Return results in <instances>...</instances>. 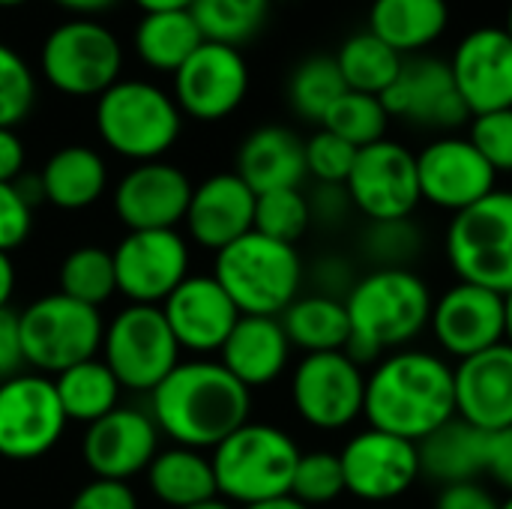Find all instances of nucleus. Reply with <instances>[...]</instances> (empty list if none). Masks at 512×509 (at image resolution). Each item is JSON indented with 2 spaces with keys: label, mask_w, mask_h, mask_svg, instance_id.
Returning <instances> with one entry per match:
<instances>
[{
  "label": "nucleus",
  "mask_w": 512,
  "mask_h": 509,
  "mask_svg": "<svg viewBox=\"0 0 512 509\" xmlns=\"http://www.w3.org/2000/svg\"><path fill=\"white\" fill-rule=\"evenodd\" d=\"M369 429L420 444L456 420V378L447 357L429 348H402L381 357L366 375Z\"/></svg>",
  "instance_id": "obj_1"
},
{
  "label": "nucleus",
  "mask_w": 512,
  "mask_h": 509,
  "mask_svg": "<svg viewBox=\"0 0 512 509\" xmlns=\"http://www.w3.org/2000/svg\"><path fill=\"white\" fill-rule=\"evenodd\" d=\"M252 390L243 387L222 363H180L153 393L150 417L177 447L216 450L228 435L249 423Z\"/></svg>",
  "instance_id": "obj_2"
},
{
  "label": "nucleus",
  "mask_w": 512,
  "mask_h": 509,
  "mask_svg": "<svg viewBox=\"0 0 512 509\" xmlns=\"http://www.w3.org/2000/svg\"><path fill=\"white\" fill-rule=\"evenodd\" d=\"M435 294L417 270H369L345 297L351 342L345 354L360 366L411 348L432 318Z\"/></svg>",
  "instance_id": "obj_3"
},
{
  "label": "nucleus",
  "mask_w": 512,
  "mask_h": 509,
  "mask_svg": "<svg viewBox=\"0 0 512 509\" xmlns=\"http://www.w3.org/2000/svg\"><path fill=\"white\" fill-rule=\"evenodd\" d=\"M303 258L297 246L270 240L258 231L216 252L213 279L234 300L240 315L279 318L303 288Z\"/></svg>",
  "instance_id": "obj_4"
},
{
  "label": "nucleus",
  "mask_w": 512,
  "mask_h": 509,
  "mask_svg": "<svg viewBox=\"0 0 512 509\" xmlns=\"http://www.w3.org/2000/svg\"><path fill=\"white\" fill-rule=\"evenodd\" d=\"M210 462L219 498L243 509L291 495L300 447L279 426L249 420L213 450Z\"/></svg>",
  "instance_id": "obj_5"
},
{
  "label": "nucleus",
  "mask_w": 512,
  "mask_h": 509,
  "mask_svg": "<svg viewBox=\"0 0 512 509\" xmlns=\"http://www.w3.org/2000/svg\"><path fill=\"white\" fill-rule=\"evenodd\" d=\"M183 114L162 87L150 81H117L96 99L99 138L123 159L156 162L180 138Z\"/></svg>",
  "instance_id": "obj_6"
},
{
  "label": "nucleus",
  "mask_w": 512,
  "mask_h": 509,
  "mask_svg": "<svg viewBox=\"0 0 512 509\" xmlns=\"http://www.w3.org/2000/svg\"><path fill=\"white\" fill-rule=\"evenodd\" d=\"M24 366L39 375H60L99 357L105 324L99 309L57 294L33 300L18 315Z\"/></svg>",
  "instance_id": "obj_7"
},
{
  "label": "nucleus",
  "mask_w": 512,
  "mask_h": 509,
  "mask_svg": "<svg viewBox=\"0 0 512 509\" xmlns=\"http://www.w3.org/2000/svg\"><path fill=\"white\" fill-rule=\"evenodd\" d=\"M444 249L459 282L498 294L512 291V189H495L474 207L456 213Z\"/></svg>",
  "instance_id": "obj_8"
},
{
  "label": "nucleus",
  "mask_w": 512,
  "mask_h": 509,
  "mask_svg": "<svg viewBox=\"0 0 512 509\" xmlns=\"http://www.w3.org/2000/svg\"><path fill=\"white\" fill-rule=\"evenodd\" d=\"M45 81L63 96H102L120 81L123 48L120 39L93 18H72L57 24L39 51Z\"/></svg>",
  "instance_id": "obj_9"
},
{
  "label": "nucleus",
  "mask_w": 512,
  "mask_h": 509,
  "mask_svg": "<svg viewBox=\"0 0 512 509\" xmlns=\"http://www.w3.org/2000/svg\"><path fill=\"white\" fill-rule=\"evenodd\" d=\"M99 354L120 387L132 393H153L180 366V345L162 306L129 303L105 324Z\"/></svg>",
  "instance_id": "obj_10"
},
{
  "label": "nucleus",
  "mask_w": 512,
  "mask_h": 509,
  "mask_svg": "<svg viewBox=\"0 0 512 509\" xmlns=\"http://www.w3.org/2000/svg\"><path fill=\"white\" fill-rule=\"evenodd\" d=\"M297 417L318 432H342L363 417L366 372L345 351L303 354L291 375Z\"/></svg>",
  "instance_id": "obj_11"
},
{
  "label": "nucleus",
  "mask_w": 512,
  "mask_h": 509,
  "mask_svg": "<svg viewBox=\"0 0 512 509\" xmlns=\"http://www.w3.org/2000/svg\"><path fill=\"white\" fill-rule=\"evenodd\" d=\"M54 378L18 372L0 381V459L33 462L57 447L66 429Z\"/></svg>",
  "instance_id": "obj_12"
},
{
  "label": "nucleus",
  "mask_w": 512,
  "mask_h": 509,
  "mask_svg": "<svg viewBox=\"0 0 512 509\" xmlns=\"http://www.w3.org/2000/svg\"><path fill=\"white\" fill-rule=\"evenodd\" d=\"M345 189L354 210L369 222L411 219L423 201L420 177H417V153L393 138L375 141L357 150Z\"/></svg>",
  "instance_id": "obj_13"
},
{
  "label": "nucleus",
  "mask_w": 512,
  "mask_h": 509,
  "mask_svg": "<svg viewBox=\"0 0 512 509\" xmlns=\"http://www.w3.org/2000/svg\"><path fill=\"white\" fill-rule=\"evenodd\" d=\"M339 459L345 474V492L366 504L399 501L423 477L417 444L378 429H363L351 435Z\"/></svg>",
  "instance_id": "obj_14"
},
{
  "label": "nucleus",
  "mask_w": 512,
  "mask_h": 509,
  "mask_svg": "<svg viewBox=\"0 0 512 509\" xmlns=\"http://www.w3.org/2000/svg\"><path fill=\"white\" fill-rule=\"evenodd\" d=\"M429 333L441 357L468 360L504 342V294L456 282L432 303Z\"/></svg>",
  "instance_id": "obj_15"
},
{
  "label": "nucleus",
  "mask_w": 512,
  "mask_h": 509,
  "mask_svg": "<svg viewBox=\"0 0 512 509\" xmlns=\"http://www.w3.org/2000/svg\"><path fill=\"white\" fill-rule=\"evenodd\" d=\"M420 198L438 210L462 213L498 189L495 168L468 135H441L417 153Z\"/></svg>",
  "instance_id": "obj_16"
},
{
  "label": "nucleus",
  "mask_w": 512,
  "mask_h": 509,
  "mask_svg": "<svg viewBox=\"0 0 512 509\" xmlns=\"http://www.w3.org/2000/svg\"><path fill=\"white\" fill-rule=\"evenodd\" d=\"M249 93V66L234 45L201 42L174 72V102L180 114L213 123L234 114Z\"/></svg>",
  "instance_id": "obj_17"
},
{
  "label": "nucleus",
  "mask_w": 512,
  "mask_h": 509,
  "mask_svg": "<svg viewBox=\"0 0 512 509\" xmlns=\"http://www.w3.org/2000/svg\"><path fill=\"white\" fill-rule=\"evenodd\" d=\"M114 255L117 291L129 303L159 306L189 276V243L174 231H129Z\"/></svg>",
  "instance_id": "obj_18"
},
{
  "label": "nucleus",
  "mask_w": 512,
  "mask_h": 509,
  "mask_svg": "<svg viewBox=\"0 0 512 509\" xmlns=\"http://www.w3.org/2000/svg\"><path fill=\"white\" fill-rule=\"evenodd\" d=\"M390 120H408L423 129L453 132L468 123V108L456 90L450 63L441 57L417 54L405 60L393 87L381 93Z\"/></svg>",
  "instance_id": "obj_19"
},
{
  "label": "nucleus",
  "mask_w": 512,
  "mask_h": 509,
  "mask_svg": "<svg viewBox=\"0 0 512 509\" xmlns=\"http://www.w3.org/2000/svg\"><path fill=\"white\" fill-rule=\"evenodd\" d=\"M159 429L150 414L138 408H114L102 420L90 423L81 441V459L93 480L126 483L147 474L159 453Z\"/></svg>",
  "instance_id": "obj_20"
},
{
  "label": "nucleus",
  "mask_w": 512,
  "mask_h": 509,
  "mask_svg": "<svg viewBox=\"0 0 512 509\" xmlns=\"http://www.w3.org/2000/svg\"><path fill=\"white\" fill-rule=\"evenodd\" d=\"M471 117L512 108V39L504 27H477L447 60Z\"/></svg>",
  "instance_id": "obj_21"
},
{
  "label": "nucleus",
  "mask_w": 512,
  "mask_h": 509,
  "mask_svg": "<svg viewBox=\"0 0 512 509\" xmlns=\"http://www.w3.org/2000/svg\"><path fill=\"white\" fill-rule=\"evenodd\" d=\"M192 180L171 162H138L114 189V213L129 231H174L189 210Z\"/></svg>",
  "instance_id": "obj_22"
},
{
  "label": "nucleus",
  "mask_w": 512,
  "mask_h": 509,
  "mask_svg": "<svg viewBox=\"0 0 512 509\" xmlns=\"http://www.w3.org/2000/svg\"><path fill=\"white\" fill-rule=\"evenodd\" d=\"M165 321L180 345L192 354H216L240 321V309L213 276H186L162 303Z\"/></svg>",
  "instance_id": "obj_23"
},
{
  "label": "nucleus",
  "mask_w": 512,
  "mask_h": 509,
  "mask_svg": "<svg viewBox=\"0 0 512 509\" xmlns=\"http://www.w3.org/2000/svg\"><path fill=\"white\" fill-rule=\"evenodd\" d=\"M255 192L234 174H213L192 189L186 210V231L192 243L210 252H222L234 240L246 237L255 225Z\"/></svg>",
  "instance_id": "obj_24"
},
{
  "label": "nucleus",
  "mask_w": 512,
  "mask_h": 509,
  "mask_svg": "<svg viewBox=\"0 0 512 509\" xmlns=\"http://www.w3.org/2000/svg\"><path fill=\"white\" fill-rule=\"evenodd\" d=\"M456 417L480 432L512 426V348L507 342L453 366Z\"/></svg>",
  "instance_id": "obj_25"
},
{
  "label": "nucleus",
  "mask_w": 512,
  "mask_h": 509,
  "mask_svg": "<svg viewBox=\"0 0 512 509\" xmlns=\"http://www.w3.org/2000/svg\"><path fill=\"white\" fill-rule=\"evenodd\" d=\"M291 342L279 318L240 315L222 345V366L249 390L279 381L291 363Z\"/></svg>",
  "instance_id": "obj_26"
},
{
  "label": "nucleus",
  "mask_w": 512,
  "mask_h": 509,
  "mask_svg": "<svg viewBox=\"0 0 512 509\" xmlns=\"http://www.w3.org/2000/svg\"><path fill=\"white\" fill-rule=\"evenodd\" d=\"M234 174L255 195L273 189H300V183L309 177L306 141L285 126H261L243 138Z\"/></svg>",
  "instance_id": "obj_27"
},
{
  "label": "nucleus",
  "mask_w": 512,
  "mask_h": 509,
  "mask_svg": "<svg viewBox=\"0 0 512 509\" xmlns=\"http://www.w3.org/2000/svg\"><path fill=\"white\" fill-rule=\"evenodd\" d=\"M486 441L489 432H480L477 426L456 417L417 444L420 474L441 489L474 483L486 474Z\"/></svg>",
  "instance_id": "obj_28"
},
{
  "label": "nucleus",
  "mask_w": 512,
  "mask_h": 509,
  "mask_svg": "<svg viewBox=\"0 0 512 509\" xmlns=\"http://www.w3.org/2000/svg\"><path fill=\"white\" fill-rule=\"evenodd\" d=\"M450 24L447 0H372L369 27L393 51L423 54L435 45Z\"/></svg>",
  "instance_id": "obj_29"
},
{
  "label": "nucleus",
  "mask_w": 512,
  "mask_h": 509,
  "mask_svg": "<svg viewBox=\"0 0 512 509\" xmlns=\"http://www.w3.org/2000/svg\"><path fill=\"white\" fill-rule=\"evenodd\" d=\"M108 168L105 159L84 144L60 147L48 156L39 171V189L48 204L57 210H84L105 195Z\"/></svg>",
  "instance_id": "obj_30"
},
{
  "label": "nucleus",
  "mask_w": 512,
  "mask_h": 509,
  "mask_svg": "<svg viewBox=\"0 0 512 509\" xmlns=\"http://www.w3.org/2000/svg\"><path fill=\"white\" fill-rule=\"evenodd\" d=\"M291 348L303 354H327L345 351L351 342V321L345 300L327 294H300L279 315Z\"/></svg>",
  "instance_id": "obj_31"
},
{
  "label": "nucleus",
  "mask_w": 512,
  "mask_h": 509,
  "mask_svg": "<svg viewBox=\"0 0 512 509\" xmlns=\"http://www.w3.org/2000/svg\"><path fill=\"white\" fill-rule=\"evenodd\" d=\"M147 486L165 507L186 509L216 498V474L213 462L201 450L171 447L159 450L147 468Z\"/></svg>",
  "instance_id": "obj_32"
},
{
  "label": "nucleus",
  "mask_w": 512,
  "mask_h": 509,
  "mask_svg": "<svg viewBox=\"0 0 512 509\" xmlns=\"http://www.w3.org/2000/svg\"><path fill=\"white\" fill-rule=\"evenodd\" d=\"M132 42L138 57L150 69L174 75L204 42V33L189 9H165V12H144Z\"/></svg>",
  "instance_id": "obj_33"
},
{
  "label": "nucleus",
  "mask_w": 512,
  "mask_h": 509,
  "mask_svg": "<svg viewBox=\"0 0 512 509\" xmlns=\"http://www.w3.org/2000/svg\"><path fill=\"white\" fill-rule=\"evenodd\" d=\"M54 390L60 399V408L66 420L72 423H96L114 408H120V381L114 372L102 363V357H93L87 363H78L60 375H54Z\"/></svg>",
  "instance_id": "obj_34"
},
{
  "label": "nucleus",
  "mask_w": 512,
  "mask_h": 509,
  "mask_svg": "<svg viewBox=\"0 0 512 509\" xmlns=\"http://www.w3.org/2000/svg\"><path fill=\"white\" fill-rule=\"evenodd\" d=\"M333 57L339 63L348 90H360L372 96H381L387 87H393V81L405 66V57L393 51L387 42H381L372 30H360L348 36Z\"/></svg>",
  "instance_id": "obj_35"
},
{
  "label": "nucleus",
  "mask_w": 512,
  "mask_h": 509,
  "mask_svg": "<svg viewBox=\"0 0 512 509\" xmlns=\"http://www.w3.org/2000/svg\"><path fill=\"white\" fill-rule=\"evenodd\" d=\"M57 282L63 297L99 309L105 300L117 294L114 255L99 246H78L63 258Z\"/></svg>",
  "instance_id": "obj_36"
},
{
  "label": "nucleus",
  "mask_w": 512,
  "mask_h": 509,
  "mask_svg": "<svg viewBox=\"0 0 512 509\" xmlns=\"http://www.w3.org/2000/svg\"><path fill=\"white\" fill-rule=\"evenodd\" d=\"M189 12L207 42L240 48L264 27L270 0H195Z\"/></svg>",
  "instance_id": "obj_37"
},
{
  "label": "nucleus",
  "mask_w": 512,
  "mask_h": 509,
  "mask_svg": "<svg viewBox=\"0 0 512 509\" xmlns=\"http://www.w3.org/2000/svg\"><path fill=\"white\" fill-rule=\"evenodd\" d=\"M348 90L342 72H339V63L336 57L330 54H315V57H306L291 81H288V99H291V108L303 117V120H312V123H324L327 111L333 108V102Z\"/></svg>",
  "instance_id": "obj_38"
},
{
  "label": "nucleus",
  "mask_w": 512,
  "mask_h": 509,
  "mask_svg": "<svg viewBox=\"0 0 512 509\" xmlns=\"http://www.w3.org/2000/svg\"><path fill=\"white\" fill-rule=\"evenodd\" d=\"M426 249L423 228L411 219L369 222L360 237V252L372 270H414Z\"/></svg>",
  "instance_id": "obj_39"
},
{
  "label": "nucleus",
  "mask_w": 512,
  "mask_h": 509,
  "mask_svg": "<svg viewBox=\"0 0 512 509\" xmlns=\"http://www.w3.org/2000/svg\"><path fill=\"white\" fill-rule=\"evenodd\" d=\"M387 126H390V114H387L381 96L360 93V90H345L333 102V108L327 111V117L321 123V129H330L333 135L345 138L357 150H363L375 141H384Z\"/></svg>",
  "instance_id": "obj_40"
},
{
  "label": "nucleus",
  "mask_w": 512,
  "mask_h": 509,
  "mask_svg": "<svg viewBox=\"0 0 512 509\" xmlns=\"http://www.w3.org/2000/svg\"><path fill=\"white\" fill-rule=\"evenodd\" d=\"M309 228H312V207L300 189H273L255 198L252 231L294 246Z\"/></svg>",
  "instance_id": "obj_41"
},
{
  "label": "nucleus",
  "mask_w": 512,
  "mask_h": 509,
  "mask_svg": "<svg viewBox=\"0 0 512 509\" xmlns=\"http://www.w3.org/2000/svg\"><path fill=\"white\" fill-rule=\"evenodd\" d=\"M342 495H345V474H342L339 453H330V450L300 453V462L291 480V498L315 509L333 504Z\"/></svg>",
  "instance_id": "obj_42"
},
{
  "label": "nucleus",
  "mask_w": 512,
  "mask_h": 509,
  "mask_svg": "<svg viewBox=\"0 0 512 509\" xmlns=\"http://www.w3.org/2000/svg\"><path fill=\"white\" fill-rule=\"evenodd\" d=\"M36 102V78L9 45L0 42V129H15Z\"/></svg>",
  "instance_id": "obj_43"
},
{
  "label": "nucleus",
  "mask_w": 512,
  "mask_h": 509,
  "mask_svg": "<svg viewBox=\"0 0 512 509\" xmlns=\"http://www.w3.org/2000/svg\"><path fill=\"white\" fill-rule=\"evenodd\" d=\"M357 159V147L330 129H318L306 141V174L318 180V186H345Z\"/></svg>",
  "instance_id": "obj_44"
},
{
  "label": "nucleus",
  "mask_w": 512,
  "mask_h": 509,
  "mask_svg": "<svg viewBox=\"0 0 512 509\" xmlns=\"http://www.w3.org/2000/svg\"><path fill=\"white\" fill-rule=\"evenodd\" d=\"M468 138L495 174H512V108L471 117Z\"/></svg>",
  "instance_id": "obj_45"
},
{
  "label": "nucleus",
  "mask_w": 512,
  "mask_h": 509,
  "mask_svg": "<svg viewBox=\"0 0 512 509\" xmlns=\"http://www.w3.org/2000/svg\"><path fill=\"white\" fill-rule=\"evenodd\" d=\"M33 228V204L15 183H0V252H12L27 243Z\"/></svg>",
  "instance_id": "obj_46"
},
{
  "label": "nucleus",
  "mask_w": 512,
  "mask_h": 509,
  "mask_svg": "<svg viewBox=\"0 0 512 509\" xmlns=\"http://www.w3.org/2000/svg\"><path fill=\"white\" fill-rule=\"evenodd\" d=\"M69 509H138V498L129 483L93 480L72 498Z\"/></svg>",
  "instance_id": "obj_47"
},
{
  "label": "nucleus",
  "mask_w": 512,
  "mask_h": 509,
  "mask_svg": "<svg viewBox=\"0 0 512 509\" xmlns=\"http://www.w3.org/2000/svg\"><path fill=\"white\" fill-rule=\"evenodd\" d=\"M498 489L512 495V426L501 432H489L486 441V474Z\"/></svg>",
  "instance_id": "obj_48"
},
{
  "label": "nucleus",
  "mask_w": 512,
  "mask_h": 509,
  "mask_svg": "<svg viewBox=\"0 0 512 509\" xmlns=\"http://www.w3.org/2000/svg\"><path fill=\"white\" fill-rule=\"evenodd\" d=\"M501 501L480 480L444 486L435 498V509H498Z\"/></svg>",
  "instance_id": "obj_49"
},
{
  "label": "nucleus",
  "mask_w": 512,
  "mask_h": 509,
  "mask_svg": "<svg viewBox=\"0 0 512 509\" xmlns=\"http://www.w3.org/2000/svg\"><path fill=\"white\" fill-rule=\"evenodd\" d=\"M24 366L21 336H18V315L12 309H0V381L18 375Z\"/></svg>",
  "instance_id": "obj_50"
},
{
  "label": "nucleus",
  "mask_w": 512,
  "mask_h": 509,
  "mask_svg": "<svg viewBox=\"0 0 512 509\" xmlns=\"http://www.w3.org/2000/svg\"><path fill=\"white\" fill-rule=\"evenodd\" d=\"M309 207H312V222H327V225H342L345 216L354 210L345 186H318L315 198H309Z\"/></svg>",
  "instance_id": "obj_51"
},
{
  "label": "nucleus",
  "mask_w": 512,
  "mask_h": 509,
  "mask_svg": "<svg viewBox=\"0 0 512 509\" xmlns=\"http://www.w3.org/2000/svg\"><path fill=\"white\" fill-rule=\"evenodd\" d=\"M357 279H360V276L354 273L351 261L330 255V258L318 261V291H315V294H327V297L345 300Z\"/></svg>",
  "instance_id": "obj_52"
},
{
  "label": "nucleus",
  "mask_w": 512,
  "mask_h": 509,
  "mask_svg": "<svg viewBox=\"0 0 512 509\" xmlns=\"http://www.w3.org/2000/svg\"><path fill=\"white\" fill-rule=\"evenodd\" d=\"M24 171V144L15 129H0V183H15Z\"/></svg>",
  "instance_id": "obj_53"
},
{
  "label": "nucleus",
  "mask_w": 512,
  "mask_h": 509,
  "mask_svg": "<svg viewBox=\"0 0 512 509\" xmlns=\"http://www.w3.org/2000/svg\"><path fill=\"white\" fill-rule=\"evenodd\" d=\"M12 291H15V267L9 252H0V309H9Z\"/></svg>",
  "instance_id": "obj_54"
},
{
  "label": "nucleus",
  "mask_w": 512,
  "mask_h": 509,
  "mask_svg": "<svg viewBox=\"0 0 512 509\" xmlns=\"http://www.w3.org/2000/svg\"><path fill=\"white\" fill-rule=\"evenodd\" d=\"M69 12H81V15H93V12H105L108 6H114L117 0H54Z\"/></svg>",
  "instance_id": "obj_55"
},
{
  "label": "nucleus",
  "mask_w": 512,
  "mask_h": 509,
  "mask_svg": "<svg viewBox=\"0 0 512 509\" xmlns=\"http://www.w3.org/2000/svg\"><path fill=\"white\" fill-rule=\"evenodd\" d=\"M144 12H165V9H189L195 0H135Z\"/></svg>",
  "instance_id": "obj_56"
},
{
  "label": "nucleus",
  "mask_w": 512,
  "mask_h": 509,
  "mask_svg": "<svg viewBox=\"0 0 512 509\" xmlns=\"http://www.w3.org/2000/svg\"><path fill=\"white\" fill-rule=\"evenodd\" d=\"M243 509H309L306 504H300L297 498L285 495V498H273V501H261V504H252V507Z\"/></svg>",
  "instance_id": "obj_57"
},
{
  "label": "nucleus",
  "mask_w": 512,
  "mask_h": 509,
  "mask_svg": "<svg viewBox=\"0 0 512 509\" xmlns=\"http://www.w3.org/2000/svg\"><path fill=\"white\" fill-rule=\"evenodd\" d=\"M504 342L512 348V291L504 294Z\"/></svg>",
  "instance_id": "obj_58"
},
{
  "label": "nucleus",
  "mask_w": 512,
  "mask_h": 509,
  "mask_svg": "<svg viewBox=\"0 0 512 509\" xmlns=\"http://www.w3.org/2000/svg\"><path fill=\"white\" fill-rule=\"evenodd\" d=\"M186 509H237L231 501H225V498H210V501H201V504H195V507H186Z\"/></svg>",
  "instance_id": "obj_59"
},
{
  "label": "nucleus",
  "mask_w": 512,
  "mask_h": 509,
  "mask_svg": "<svg viewBox=\"0 0 512 509\" xmlns=\"http://www.w3.org/2000/svg\"><path fill=\"white\" fill-rule=\"evenodd\" d=\"M504 30L510 33V39H512V3H510V9H507V24H504Z\"/></svg>",
  "instance_id": "obj_60"
},
{
  "label": "nucleus",
  "mask_w": 512,
  "mask_h": 509,
  "mask_svg": "<svg viewBox=\"0 0 512 509\" xmlns=\"http://www.w3.org/2000/svg\"><path fill=\"white\" fill-rule=\"evenodd\" d=\"M21 3H27V0H0V6H21Z\"/></svg>",
  "instance_id": "obj_61"
},
{
  "label": "nucleus",
  "mask_w": 512,
  "mask_h": 509,
  "mask_svg": "<svg viewBox=\"0 0 512 509\" xmlns=\"http://www.w3.org/2000/svg\"><path fill=\"white\" fill-rule=\"evenodd\" d=\"M498 509H512V495H507V498L501 501V507H498Z\"/></svg>",
  "instance_id": "obj_62"
}]
</instances>
